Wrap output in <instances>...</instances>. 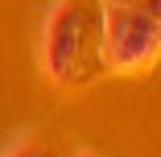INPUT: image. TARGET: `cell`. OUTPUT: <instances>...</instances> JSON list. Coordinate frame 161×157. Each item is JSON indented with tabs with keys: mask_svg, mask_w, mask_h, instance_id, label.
<instances>
[{
	"mask_svg": "<svg viewBox=\"0 0 161 157\" xmlns=\"http://www.w3.org/2000/svg\"><path fill=\"white\" fill-rule=\"evenodd\" d=\"M103 62L116 75L145 70L161 50V21L141 4H103Z\"/></svg>",
	"mask_w": 161,
	"mask_h": 157,
	"instance_id": "obj_1",
	"label": "cell"
},
{
	"mask_svg": "<svg viewBox=\"0 0 161 157\" xmlns=\"http://www.w3.org/2000/svg\"><path fill=\"white\" fill-rule=\"evenodd\" d=\"M83 37H87L83 0H50V8L42 17V37H37V62H42L46 79H54V83L75 79Z\"/></svg>",
	"mask_w": 161,
	"mask_h": 157,
	"instance_id": "obj_2",
	"label": "cell"
},
{
	"mask_svg": "<svg viewBox=\"0 0 161 157\" xmlns=\"http://www.w3.org/2000/svg\"><path fill=\"white\" fill-rule=\"evenodd\" d=\"M0 157H54V153H50V149H42L33 137L25 132V137H17L13 145H4V149H0Z\"/></svg>",
	"mask_w": 161,
	"mask_h": 157,
	"instance_id": "obj_3",
	"label": "cell"
},
{
	"mask_svg": "<svg viewBox=\"0 0 161 157\" xmlns=\"http://www.w3.org/2000/svg\"><path fill=\"white\" fill-rule=\"evenodd\" d=\"M136 4H141V8H145V13H153V17H157V21H161V0H136Z\"/></svg>",
	"mask_w": 161,
	"mask_h": 157,
	"instance_id": "obj_4",
	"label": "cell"
},
{
	"mask_svg": "<svg viewBox=\"0 0 161 157\" xmlns=\"http://www.w3.org/2000/svg\"><path fill=\"white\" fill-rule=\"evenodd\" d=\"M70 157H95V153H91V149H75Z\"/></svg>",
	"mask_w": 161,
	"mask_h": 157,
	"instance_id": "obj_5",
	"label": "cell"
}]
</instances>
